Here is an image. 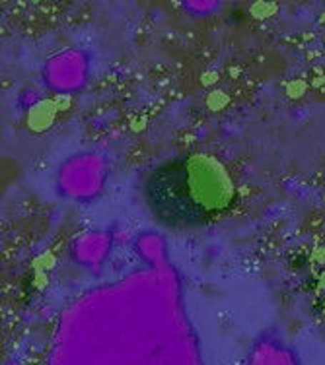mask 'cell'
Returning <instances> with one entry per match:
<instances>
[{
    "mask_svg": "<svg viewBox=\"0 0 325 365\" xmlns=\"http://www.w3.org/2000/svg\"><path fill=\"white\" fill-rule=\"evenodd\" d=\"M146 198L156 220L174 227L203 224L206 208L193 197L191 175L185 162L164 163L146 181Z\"/></svg>",
    "mask_w": 325,
    "mask_h": 365,
    "instance_id": "cell-1",
    "label": "cell"
}]
</instances>
